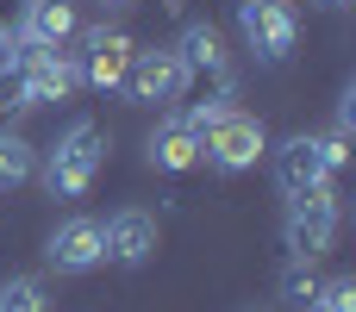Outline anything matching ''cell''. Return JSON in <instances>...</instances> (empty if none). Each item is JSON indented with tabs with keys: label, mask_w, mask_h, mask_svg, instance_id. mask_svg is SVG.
<instances>
[{
	"label": "cell",
	"mask_w": 356,
	"mask_h": 312,
	"mask_svg": "<svg viewBox=\"0 0 356 312\" xmlns=\"http://www.w3.org/2000/svg\"><path fill=\"white\" fill-rule=\"evenodd\" d=\"M100 169H106V131L94 119H75L44 150V188H50V200H81Z\"/></svg>",
	"instance_id": "cell-1"
},
{
	"label": "cell",
	"mask_w": 356,
	"mask_h": 312,
	"mask_svg": "<svg viewBox=\"0 0 356 312\" xmlns=\"http://www.w3.org/2000/svg\"><path fill=\"white\" fill-rule=\"evenodd\" d=\"M263 150H269L263 119H250V113H238V106H225V113L200 131V163L219 169V175H244V169H257Z\"/></svg>",
	"instance_id": "cell-2"
},
{
	"label": "cell",
	"mask_w": 356,
	"mask_h": 312,
	"mask_svg": "<svg viewBox=\"0 0 356 312\" xmlns=\"http://www.w3.org/2000/svg\"><path fill=\"white\" fill-rule=\"evenodd\" d=\"M338 181L332 188H313L300 200H288V225H282V244H288V263H319L338 238Z\"/></svg>",
	"instance_id": "cell-3"
},
{
	"label": "cell",
	"mask_w": 356,
	"mask_h": 312,
	"mask_svg": "<svg viewBox=\"0 0 356 312\" xmlns=\"http://www.w3.org/2000/svg\"><path fill=\"white\" fill-rule=\"evenodd\" d=\"M238 38L257 63H288L294 44H300L294 0H238Z\"/></svg>",
	"instance_id": "cell-4"
},
{
	"label": "cell",
	"mask_w": 356,
	"mask_h": 312,
	"mask_svg": "<svg viewBox=\"0 0 356 312\" xmlns=\"http://www.w3.org/2000/svg\"><path fill=\"white\" fill-rule=\"evenodd\" d=\"M119 94H125L131 106H175V100L188 94L181 56H175V50H131V69H125Z\"/></svg>",
	"instance_id": "cell-5"
},
{
	"label": "cell",
	"mask_w": 356,
	"mask_h": 312,
	"mask_svg": "<svg viewBox=\"0 0 356 312\" xmlns=\"http://www.w3.org/2000/svg\"><path fill=\"white\" fill-rule=\"evenodd\" d=\"M131 38L119 31V25H94V31H81V50H75V69H81V88H100V94H113L119 81H125V69H131Z\"/></svg>",
	"instance_id": "cell-6"
},
{
	"label": "cell",
	"mask_w": 356,
	"mask_h": 312,
	"mask_svg": "<svg viewBox=\"0 0 356 312\" xmlns=\"http://www.w3.org/2000/svg\"><path fill=\"white\" fill-rule=\"evenodd\" d=\"M44 263H50L56 275H88V269H100V263H106L100 219H88V213L63 219V225L50 231V244H44Z\"/></svg>",
	"instance_id": "cell-7"
},
{
	"label": "cell",
	"mask_w": 356,
	"mask_h": 312,
	"mask_svg": "<svg viewBox=\"0 0 356 312\" xmlns=\"http://www.w3.org/2000/svg\"><path fill=\"white\" fill-rule=\"evenodd\" d=\"M100 238H106V263L138 269V263H150V256H156L163 225H156V213H144V206H119V213L100 225Z\"/></svg>",
	"instance_id": "cell-8"
},
{
	"label": "cell",
	"mask_w": 356,
	"mask_h": 312,
	"mask_svg": "<svg viewBox=\"0 0 356 312\" xmlns=\"http://www.w3.org/2000/svg\"><path fill=\"white\" fill-rule=\"evenodd\" d=\"M275 181H282L288 200H300V194H313V188H332L338 175H332V163H325V144L300 131V138H288V144L275 150Z\"/></svg>",
	"instance_id": "cell-9"
},
{
	"label": "cell",
	"mask_w": 356,
	"mask_h": 312,
	"mask_svg": "<svg viewBox=\"0 0 356 312\" xmlns=\"http://www.w3.org/2000/svg\"><path fill=\"white\" fill-rule=\"evenodd\" d=\"M81 38V13L75 0H25V19H19V44H75Z\"/></svg>",
	"instance_id": "cell-10"
},
{
	"label": "cell",
	"mask_w": 356,
	"mask_h": 312,
	"mask_svg": "<svg viewBox=\"0 0 356 312\" xmlns=\"http://www.w3.org/2000/svg\"><path fill=\"white\" fill-rule=\"evenodd\" d=\"M150 169H163V175H188V169H200V131L175 113V119H163L156 131H150Z\"/></svg>",
	"instance_id": "cell-11"
},
{
	"label": "cell",
	"mask_w": 356,
	"mask_h": 312,
	"mask_svg": "<svg viewBox=\"0 0 356 312\" xmlns=\"http://www.w3.org/2000/svg\"><path fill=\"white\" fill-rule=\"evenodd\" d=\"M31 175H38V150H31V138L0 125V194H6V188H25Z\"/></svg>",
	"instance_id": "cell-12"
},
{
	"label": "cell",
	"mask_w": 356,
	"mask_h": 312,
	"mask_svg": "<svg viewBox=\"0 0 356 312\" xmlns=\"http://www.w3.org/2000/svg\"><path fill=\"white\" fill-rule=\"evenodd\" d=\"M0 312H50L44 281H38V275H6V281H0Z\"/></svg>",
	"instance_id": "cell-13"
},
{
	"label": "cell",
	"mask_w": 356,
	"mask_h": 312,
	"mask_svg": "<svg viewBox=\"0 0 356 312\" xmlns=\"http://www.w3.org/2000/svg\"><path fill=\"white\" fill-rule=\"evenodd\" d=\"M313 294H319V275H313V263H288V269H282V300H288V306H313Z\"/></svg>",
	"instance_id": "cell-14"
},
{
	"label": "cell",
	"mask_w": 356,
	"mask_h": 312,
	"mask_svg": "<svg viewBox=\"0 0 356 312\" xmlns=\"http://www.w3.org/2000/svg\"><path fill=\"white\" fill-rule=\"evenodd\" d=\"M319 306H332V312H356V281L350 275H332V281H319V294H313Z\"/></svg>",
	"instance_id": "cell-15"
},
{
	"label": "cell",
	"mask_w": 356,
	"mask_h": 312,
	"mask_svg": "<svg viewBox=\"0 0 356 312\" xmlns=\"http://www.w3.org/2000/svg\"><path fill=\"white\" fill-rule=\"evenodd\" d=\"M19 19H25V0H0V31L19 38Z\"/></svg>",
	"instance_id": "cell-16"
},
{
	"label": "cell",
	"mask_w": 356,
	"mask_h": 312,
	"mask_svg": "<svg viewBox=\"0 0 356 312\" xmlns=\"http://www.w3.org/2000/svg\"><path fill=\"white\" fill-rule=\"evenodd\" d=\"M94 6H100V13H131L138 0H94Z\"/></svg>",
	"instance_id": "cell-17"
},
{
	"label": "cell",
	"mask_w": 356,
	"mask_h": 312,
	"mask_svg": "<svg viewBox=\"0 0 356 312\" xmlns=\"http://www.w3.org/2000/svg\"><path fill=\"white\" fill-rule=\"evenodd\" d=\"M319 6H350V0H319Z\"/></svg>",
	"instance_id": "cell-18"
},
{
	"label": "cell",
	"mask_w": 356,
	"mask_h": 312,
	"mask_svg": "<svg viewBox=\"0 0 356 312\" xmlns=\"http://www.w3.org/2000/svg\"><path fill=\"white\" fill-rule=\"evenodd\" d=\"M307 312H332V306H319V300H313V306H307Z\"/></svg>",
	"instance_id": "cell-19"
}]
</instances>
